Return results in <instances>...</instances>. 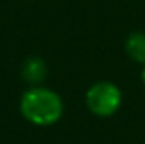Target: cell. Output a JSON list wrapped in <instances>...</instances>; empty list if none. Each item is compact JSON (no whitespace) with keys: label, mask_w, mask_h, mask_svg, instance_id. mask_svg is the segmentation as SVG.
<instances>
[{"label":"cell","mask_w":145,"mask_h":144,"mask_svg":"<svg viewBox=\"0 0 145 144\" xmlns=\"http://www.w3.org/2000/svg\"><path fill=\"white\" fill-rule=\"evenodd\" d=\"M125 53L132 61L145 65V32L135 31L127 37L125 39Z\"/></svg>","instance_id":"cell-4"},{"label":"cell","mask_w":145,"mask_h":144,"mask_svg":"<svg viewBox=\"0 0 145 144\" xmlns=\"http://www.w3.org/2000/svg\"><path fill=\"white\" fill-rule=\"evenodd\" d=\"M20 115L36 127H51L57 124L64 114L61 95L47 87H29L19 102Z\"/></svg>","instance_id":"cell-1"},{"label":"cell","mask_w":145,"mask_h":144,"mask_svg":"<svg viewBox=\"0 0 145 144\" xmlns=\"http://www.w3.org/2000/svg\"><path fill=\"white\" fill-rule=\"evenodd\" d=\"M121 90L113 81H96L88 88L84 95V104L88 110L101 119L115 115L121 107Z\"/></svg>","instance_id":"cell-2"},{"label":"cell","mask_w":145,"mask_h":144,"mask_svg":"<svg viewBox=\"0 0 145 144\" xmlns=\"http://www.w3.org/2000/svg\"><path fill=\"white\" fill-rule=\"evenodd\" d=\"M47 76V65L39 56H29L20 66V78L29 87H39Z\"/></svg>","instance_id":"cell-3"},{"label":"cell","mask_w":145,"mask_h":144,"mask_svg":"<svg viewBox=\"0 0 145 144\" xmlns=\"http://www.w3.org/2000/svg\"><path fill=\"white\" fill-rule=\"evenodd\" d=\"M140 78H142V81H144V85H145V65H144V68H142V73H140Z\"/></svg>","instance_id":"cell-5"}]
</instances>
